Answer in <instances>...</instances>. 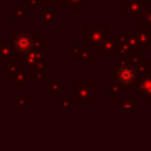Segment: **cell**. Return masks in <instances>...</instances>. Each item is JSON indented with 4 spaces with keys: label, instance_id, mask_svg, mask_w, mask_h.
<instances>
[{
    "label": "cell",
    "instance_id": "cell-7",
    "mask_svg": "<svg viewBox=\"0 0 151 151\" xmlns=\"http://www.w3.org/2000/svg\"><path fill=\"white\" fill-rule=\"evenodd\" d=\"M139 90H141L142 96L145 97V99H149L151 97V74L145 76L139 82Z\"/></svg>",
    "mask_w": 151,
    "mask_h": 151
},
{
    "label": "cell",
    "instance_id": "cell-2",
    "mask_svg": "<svg viewBox=\"0 0 151 151\" xmlns=\"http://www.w3.org/2000/svg\"><path fill=\"white\" fill-rule=\"evenodd\" d=\"M35 31L31 32H13V49L15 52L20 53L21 56H25L36 47V42H35Z\"/></svg>",
    "mask_w": 151,
    "mask_h": 151
},
{
    "label": "cell",
    "instance_id": "cell-1",
    "mask_svg": "<svg viewBox=\"0 0 151 151\" xmlns=\"http://www.w3.org/2000/svg\"><path fill=\"white\" fill-rule=\"evenodd\" d=\"M115 80L121 88H133L138 80V72L134 66L126 63H115Z\"/></svg>",
    "mask_w": 151,
    "mask_h": 151
},
{
    "label": "cell",
    "instance_id": "cell-9",
    "mask_svg": "<svg viewBox=\"0 0 151 151\" xmlns=\"http://www.w3.org/2000/svg\"><path fill=\"white\" fill-rule=\"evenodd\" d=\"M35 77H36V83H41L44 78H47L48 76V68L44 65V63L39 64L35 66Z\"/></svg>",
    "mask_w": 151,
    "mask_h": 151
},
{
    "label": "cell",
    "instance_id": "cell-3",
    "mask_svg": "<svg viewBox=\"0 0 151 151\" xmlns=\"http://www.w3.org/2000/svg\"><path fill=\"white\" fill-rule=\"evenodd\" d=\"M106 25H86L85 27V44L86 48H98L107 39Z\"/></svg>",
    "mask_w": 151,
    "mask_h": 151
},
{
    "label": "cell",
    "instance_id": "cell-16",
    "mask_svg": "<svg viewBox=\"0 0 151 151\" xmlns=\"http://www.w3.org/2000/svg\"><path fill=\"white\" fill-rule=\"evenodd\" d=\"M0 68H4V66H3V64H1V63H0Z\"/></svg>",
    "mask_w": 151,
    "mask_h": 151
},
{
    "label": "cell",
    "instance_id": "cell-13",
    "mask_svg": "<svg viewBox=\"0 0 151 151\" xmlns=\"http://www.w3.org/2000/svg\"><path fill=\"white\" fill-rule=\"evenodd\" d=\"M72 105H73L72 98H69V97H61V99H60V106L61 107H64V109H69V107H72Z\"/></svg>",
    "mask_w": 151,
    "mask_h": 151
},
{
    "label": "cell",
    "instance_id": "cell-10",
    "mask_svg": "<svg viewBox=\"0 0 151 151\" xmlns=\"http://www.w3.org/2000/svg\"><path fill=\"white\" fill-rule=\"evenodd\" d=\"M64 85H61L58 80H52L49 81V94L50 96H58L61 90H64Z\"/></svg>",
    "mask_w": 151,
    "mask_h": 151
},
{
    "label": "cell",
    "instance_id": "cell-15",
    "mask_svg": "<svg viewBox=\"0 0 151 151\" xmlns=\"http://www.w3.org/2000/svg\"><path fill=\"white\" fill-rule=\"evenodd\" d=\"M45 1H47L48 4H52V5H58V4L66 5V4H68V1H66V0H45Z\"/></svg>",
    "mask_w": 151,
    "mask_h": 151
},
{
    "label": "cell",
    "instance_id": "cell-6",
    "mask_svg": "<svg viewBox=\"0 0 151 151\" xmlns=\"http://www.w3.org/2000/svg\"><path fill=\"white\" fill-rule=\"evenodd\" d=\"M119 48V42L117 41V39H113V37H107L98 48H96L97 55H101V53H114L118 50Z\"/></svg>",
    "mask_w": 151,
    "mask_h": 151
},
{
    "label": "cell",
    "instance_id": "cell-11",
    "mask_svg": "<svg viewBox=\"0 0 151 151\" xmlns=\"http://www.w3.org/2000/svg\"><path fill=\"white\" fill-rule=\"evenodd\" d=\"M117 106L118 107H123V109H130V107H135L137 106V99L134 98H129L126 97L125 99H117Z\"/></svg>",
    "mask_w": 151,
    "mask_h": 151
},
{
    "label": "cell",
    "instance_id": "cell-5",
    "mask_svg": "<svg viewBox=\"0 0 151 151\" xmlns=\"http://www.w3.org/2000/svg\"><path fill=\"white\" fill-rule=\"evenodd\" d=\"M15 53L16 52L13 49V45L7 44V42H0V63L3 64V66L15 60Z\"/></svg>",
    "mask_w": 151,
    "mask_h": 151
},
{
    "label": "cell",
    "instance_id": "cell-14",
    "mask_svg": "<svg viewBox=\"0 0 151 151\" xmlns=\"http://www.w3.org/2000/svg\"><path fill=\"white\" fill-rule=\"evenodd\" d=\"M29 104H31V101H29L28 97H21V98L17 99V105L20 109H27V107H29Z\"/></svg>",
    "mask_w": 151,
    "mask_h": 151
},
{
    "label": "cell",
    "instance_id": "cell-17",
    "mask_svg": "<svg viewBox=\"0 0 151 151\" xmlns=\"http://www.w3.org/2000/svg\"><path fill=\"white\" fill-rule=\"evenodd\" d=\"M66 1H69V0H66Z\"/></svg>",
    "mask_w": 151,
    "mask_h": 151
},
{
    "label": "cell",
    "instance_id": "cell-8",
    "mask_svg": "<svg viewBox=\"0 0 151 151\" xmlns=\"http://www.w3.org/2000/svg\"><path fill=\"white\" fill-rule=\"evenodd\" d=\"M13 83H19V85H24V83L31 82V74H29V70L25 68H23L15 76V78L12 80Z\"/></svg>",
    "mask_w": 151,
    "mask_h": 151
},
{
    "label": "cell",
    "instance_id": "cell-4",
    "mask_svg": "<svg viewBox=\"0 0 151 151\" xmlns=\"http://www.w3.org/2000/svg\"><path fill=\"white\" fill-rule=\"evenodd\" d=\"M82 85L74 86V99L78 102H94L96 101V88L94 85H83V81H81Z\"/></svg>",
    "mask_w": 151,
    "mask_h": 151
},
{
    "label": "cell",
    "instance_id": "cell-12",
    "mask_svg": "<svg viewBox=\"0 0 151 151\" xmlns=\"http://www.w3.org/2000/svg\"><path fill=\"white\" fill-rule=\"evenodd\" d=\"M12 11L15 17H28L29 16V12H27L24 7H13Z\"/></svg>",
    "mask_w": 151,
    "mask_h": 151
}]
</instances>
